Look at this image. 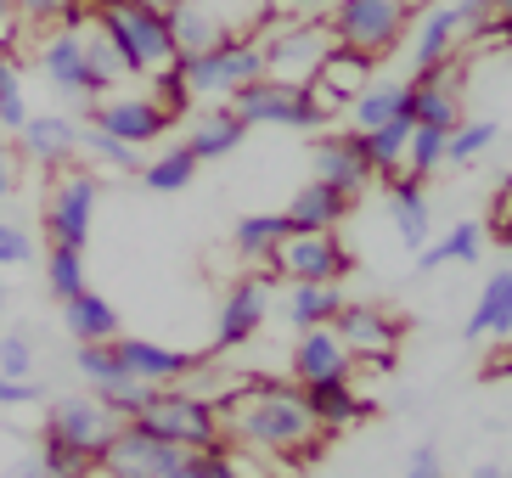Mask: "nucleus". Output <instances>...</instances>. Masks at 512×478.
Returning <instances> with one entry per match:
<instances>
[{"mask_svg": "<svg viewBox=\"0 0 512 478\" xmlns=\"http://www.w3.org/2000/svg\"><path fill=\"white\" fill-rule=\"evenodd\" d=\"M220 411V428H226L237 445L271 456V462H310L321 450V422L310 417L304 389H287V383H265V377H248L226 400H209Z\"/></svg>", "mask_w": 512, "mask_h": 478, "instance_id": "obj_1", "label": "nucleus"}, {"mask_svg": "<svg viewBox=\"0 0 512 478\" xmlns=\"http://www.w3.org/2000/svg\"><path fill=\"white\" fill-rule=\"evenodd\" d=\"M96 17V29L113 40L130 74H158L175 62V40H169V6H147V0H85Z\"/></svg>", "mask_w": 512, "mask_h": 478, "instance_id": "obj_2", "label": "nucleus"}, {"mask_svg": "<svg viewBox=\"0 0 512 478\" xmlns=\"http://www.w3.org/2000/svg\"><path fill=\"white\" fill-rule=\"evenodd\" d=\"M417 6L411 0H332L327 6V29L338 45L366 51V57H389L394 45L406 40Z\"/></svg>", "mask_w": 512, "mask_h": 478, "instance_id": "obj_3", "label": "nucleus"}, {"mask_svg": "<svg viewBox=\"0 0 512 478\" xmlns=\"http://www.w3.org/2000/svg\"><path fill=\"white\" fill-rule=\"evenodd\" d=\"M141 434L164 439V445H181V450H214L226 445V428H220V411H214L203 394H186V389H158L152 405L136 417Z\"/></svg>", "mask_w": 512, "mask_h": 478, "instance_id": "obj_4", "label": "nucleus"}, {"mask_svg": "<svg viewBox=\"0 0 512 478\" xmlns=\"http://www.w3.org/2000/svg\"><path fill=\"white\" fill-rule=\"evenodd\" d=\"M259 51H265V79H282V85L304 90L321 74V62H327L332 29H327V17H287V23H276L259 40Z\"/></svg>", "mask_w": 512, "mask_h": 478, "instance_id": "obj_5", "label": "nucleus"}, {"mask_svg": "<svg viewBox=\"0 0 512 478\" xmlns=\"http://www.w3.org/2000/svg\"><path fill=\"white\" fill-rule=\"evenodd\" d=\"M175 62H181L192 96H226L231 102L242 85L265 79V51H259V40H248V34H226L220 45L197 51V57H175Z\"/></svg>", "mask_w": 512, "mask_h": 478, "instance_id": "obj_6", "label": "nucleus"}, {"mask_svg": "<svg viewBox=\"0 0 512 478\" xmlns=\"http://www.w3.org/2000/svg\"><path fill=\"white\" fill-rule=\"evenodd\" d=\"M119 428L124 422L113 417L96 394H74V400H51L40 439H57V445L79 450V456H91V462L102 467V456H107V445L119 439Z\"/></svg>", "mask_w": 512, "mask_h": 478, "instance_id": "obj_7", "label": "nucleus"}, {"mask_svg": "<svg viewBox=\"0 0 512 478\" xmlns=\"http://www.w3.org/2000/svg\"><path fill=\"white\" fill-rule=\"evenodd\" d=\"M231 113H237L248 130H254V124H282V130H321V124H327L316 96L282 85V79H254V85H242L237 96H231Z\"/></svg>", "mask_w": 512, "mask_h": 478, "instance_id": "obj_8", "label": "nucleus"}, {"mask_svg": "<svg viewBox=\"0 0 512 478\" xmlns=\"http://www.w3.org/2000/svg\"><path fill=\"white\" fill-rule=\"evenodd\" d=\"M96 175L91 169H62L57 180L46 186V237L62 242V248H85L91 242V225H96Z\"/></svg>", "mask_w": 512, "mask_h": 478, "instance_id": "obj_9", "label": "nucleus"}, {"mask_svg": "<svg viewBox=\"0 0 512 478\" xmlns=\"http://www.w3.org/2000/svg\"><path fill=\"white\" fill-rule=\"evenodd\" d=\"M462 79H467L462 57H445V62H434V68H422L406 85V119L422 124V130L451 135L456 124H462Z\"/></svg>", "mask_w": 512, "mask_h": 478, "instance_id": "obj_10", "label": "nucleus"}, {"mask_svg": "<svg viewBox=\"0 0 512 478\" xmlns=\"http://www.w3.org/2000/svg\"><path fill=\"white\" fill-rule=\"evenodd\" d=\"M349 270H355V254L338 231H293L271 259V276H287V282H344Z\"/></svg>", "mask_w": 512, "mask_h": 478, "instance_id": "obj_11", "label": "nucleus"}, {"mask_svg": "<svg viewBox=\"0 0 512 478\" xmlns=\"http://www.w3.org/2000/svg\"><path fill=\"white\" fill-rule=\"evenodd\" d=\"M332 332L344 338V349L355 355V372H389L394 349H400V321H394L383 304H349L338 310Z\"/></svg>", "mask_w": 512, "mask_h": 478, "instance_id": "obj_12", "label": "nucleus"}, {"mask_svg": "<svg viewBox=\"0 0 512 478\" xmlns=\"http://www.w3.org/2000/svg\"><path fill=\"white\" fill-rule=\"evenodd\" d=\"M34 62H40V74H46L51 90H62L68 102H85L91 107L96 96H107V85L96 79L91 57H85V29H57L40 40V51H34Z\"/></svg>", "mask_w": 512, "mask_h": 478, "instance_id": "obj_13", "label": "nucleus"}, {"mask_svg": "<svg viewBox=\"0 0 512 478\" xmlns=\"http://www.w3.org/2000/svg\"><path fill=\"white\" fill-rule=\"evenodd\" d=\"M186 462H192V450L164 445V439L141 434L136 422H124L119 439L102 456V473L107 478H186Z\"/></svg>", "mask_w": 512, "mask_h": 478, "instance_id": "obj_14", "label": "nucleus"}, {"mask_svg": "<svg viewBox=\"0 0 512 478\" xmlns=\"http://www.w3.org/2000/svg\"><path fill=\"white\" fill-rule=\"evenodd\" d=\"M271 287H276L271 270L237 276V282L226 287L220 315H214V349H242L259 327H265V315H271Z\"/></svg>", "mask_w": 512, "mask_h": 478, "instance_id": "obj_15", "label": "nucleus"}, {"mask_svg": "<svg viewBox=\"0 0 512 478\" xmlns=\"http://www.w3.org/2000/svg\"><path fill=\"white\" fill-rule=\"evenodd\" d=\"M85 124H96V130L119 135V141H130V147H152V141H164L169 135V113L147 96H96L91 107H85Z\"/></svg>", "mask_w": 512, "mask_h": 478, "instance_id": "obj_16", "label": "nucleus"}, {"mask_svg": "<svg viewBox=\"0 0 512 478\" xmlns=\"http://www.w3.org/2000/svg\"><path fill=\"white\" fill-rule=\"evenodd\" d=\"M113 349H119V366L124 377H141V383H152V389H181L186 377L203 366L197 355H186V349H164L152 344V338H113Z\"/></svg>", "mask_w": 512, "mask_h": 478, "instance_id": "obj_17", "label": "nucleus"}, {"mask_svg": "<svg viewBox=\"0 0 512 478\" xmlns=\"http://www.w3.org/2000/svg\"><path fill=\"white\" fill-rule=\"evenodd\" d=\"M462 34H467V17L456 12L451 0H428V6L411 17V62H417V74L434 68V62H445V57H456Z\"/></svg>", "mask_w": 512, "mask_h": 478, "instance_id": "obj_18", "label": "nucleus"}, {"mask_svg": "<svg viewBox=\"0 0 512 478\" xmlns=\"http://www.w3.org/2000/svg\"><path fill=\"white\" fill-rule=\"evenodd\" d=\"M310 164H316V180H327V186H338V192H349V197H366V186L377 180L355 130L349 135H321L316 147H310Z\"/></svg>", "mask_w": 512, "mask_h": 478, "instance_id": "obj_19", "label": "nucleus"}, {"mask_svg": "<svg viewBox=\"0 0 512 478\" xmlns=\"http://www.w3.org/2000/svg\"><path fill=\"white\" fill-rule=\"evenodd\" d=\"M293 377H299V389L332 383V377H349V383H355V355L344 349V338L332 327H310V332H299V344H293Z\"/></svg>", "mask_w": 512, "mask_h": 478, "instance_id": "obj_20", "label": "nucleus"}, {"mask_svg": "<svg viewBox=\"0 0 512 478\" xmlns=\"http://www.w3.org/2000/svg\"><path fill=\"white\" fill-rule=\"evenodd\" d=\"M79 124L68 119V113H34L23 130H17V141H23V158H34L40 169H62L79 158Z\"/></svg>", "mask_w": 512, "mask_h": 478, "instance_id": "obj_21", "label": "nucleus"}, {"mask_svg": "<svg viewBox=\"0 0 512 478\" xmlns=\"http://www.w3.org/2000/svg\"><path fill=\"white\" fill-rule=\"evenodd\" d=\"M304 405H310V417L321 422V434H344V428H355V422L372 417V400H366L349 377L310 383V389H304Z\"/></svg>", "mask_w": 512, "mask_h": 478, "instance_id": "obj_22", "label": "nucleus"}, {"mask_svg": "<svg viewBox=\"0 0 512 478\" xmlns=\"http://www.w3.org/2000/svg\"><path fill=\"white\" fill-rule=\"evenodd\" d=\"M349 209H355V197L338 192V186H327V180H310V186H299V192L287 197V225L293 231H338V225L349 220Z\"/></svg>", "mask_w": 512, "mask_h": 478, "instance_id": "obj_23", "label": "nucleus"}, {"mask_svg": "<svg viewBox=\"0 0 512 478\" xmlns=\"http://www.w3.org/2000/svg\"><path fill=\"white\" fill-rule=\"evenodd\" d=\"M389 220H394V231H400V242H406L411 254H422V248L434 242V209H428L422 180H411V175L389 180Z\"/></svg>", "mask_w": 512, "mask_h": 478, "instance_id": "obj_24", "label": "nucleus"}, {"mask_svg": "<svg viewBox=\"0 0 512 478\" xmlns=\"http://www.w3.org/2000/svg\"><path fill=\"white\" fill-rule=\"evenodd\" d=\"M242 135H248V124L226 107H203V113H192V124H186V147L197 152V164H214V158H231V152L242 147Z\"/></svg>", "mask_w": 512, "mask_h": 478, "instance_id": "obj_25", "label": "nucleus"}, {"mask_svg": "<svg viewBox=\"0 0 512 478\" xmlns=\"http://www.w3.org/2000/svg\"><path fill=\"white\" fill-rule=\"evenodd\" d=\"M62 332L74 344H113L119 338V310L96 287H85V293H74V299L62 304Z\"/></svg>", "mask_w": 512, "mask_h": 478, "instance_id": "obj_26", "label": "nucleus"}, {"mask_svg": "<svg viewBox=\"0 0 512 478\" xmlns=\"http://www.w3.org/2000/svg\"><path fill=\"white\" fill-rule=\"evenodd\" d=\"M462 338H512V270H496L490 282L479 287V304L467 315Z\"/></svg>", "mask_w": 512, "mask_h": 478, "instance_id": "obj_27", "label": "nucleus"}, {"mask_svg": "<svg viewBox=\"0 0 512 478\" xmlns=\"http://www.w3.org/2000/svg\"><path fill=\"white\" fill-rule=\"evenodd\" d=\"M169 40H175V57H197V51H209V45L226 40V23H220V12L214 6H169Z\"/></svg>", "mask_w": 512, "mask_h": 478, "instance_id": "obj_28", "label": "nucleus"}, {"mask_svg": "<svg viewBox=\"0 0 512 478\" xmlns=\"http://www.w3.org/2000/svg\"><path fill=\"white\" fill-rule=\"evenodd\" d=\"M293 237V225H287V214H242L237 231H231V254L237 259H254V265L271 270L276 248Z\"/></svg>", "mask_w": 512, "mask_h": 478, "instance_id": "obj_29", "label": "nucleus"}, {"mask_svg": "<svg viewBox=\"0 0 512 478\" xmlns=\"http://www.w3.org/2000/svg\"><path fill=\"white\" fill-rule=\"evenodd\" d=\"M372 79H377V57H366V51H349V45L332 40V51H327V62H321L316 85L332 90V96H344V102H355V96H361Z\"/></svg>", "mask_w": 512, "mask_h": 478, "instance_id": "obj_30", "label": "nucleus"}, {"mask_svg": "<svg viewBox=\"0 0 512 478\" xmlns=\"http://www.w3.org/2000/svg\"><path fill=\"white\" fill-rule=\"evenodd\" d=\"M287 321L299 332L310 327H332L338 321V310H344V293H338V282H293L287 287Z\"/></svg>", "mask_w": 512, "mask_h": 478, "instance_id": "obj_31", "label": "nucleus"}, {"mask_svg": "<svg viewBox=\"0 0 512 478\" xmlns=\"http://www.w3.org/2000/svg\"><path fill=\"white\" fill-rule=\"evenodd\" d=\"M406 147H411V119H394V124H383V130L361 135V152H366V164H372L377 180H400L406 175Z\"/></svg>", "mask_w": 512, "mask_h": 478, "instance_id": "obj_32", "label": "nucleus"}, {"mask_svg": "<svg viewBox=\"0 0 512 478\" xmlns=\"http://www.w3.org/2000/svg\"><path fill=\"white\" fill-rule=\"evenodd\" d=\"M484 254V225L479 220H456L439 242H428L417 254V270H445V265H473Z\"/></svg>", "mask_w": 512, "mask_h": 478, "instance_id": "obj_33", "label": "nucleus"}, {"mask_svg": "<svg viewBox=\"0 0 512 478\" xmlns=\"http://www.w3.org/2000/svg\"><path fill=\"white\" fill-rule=\"evenodd\" d=\"M349 119H355V130H383V124L406 119V85H394V79H372V85L349 102Z\"/></svg>", "mask_w": 512, "mask_h": 478, "instance_id": "obj_34", "label": "nucleus"}, {"mask_svg": "<svg viewBox=\"0 0 512 478\" xmlns=\"http://www.w3.org/2000/svg\"><path fill=\"white\" fill-rule=\"evenodd\" d=\"M141 180H147V192H158V197L186 192V186L197 180V152L186 147V141H175V147H164V152H152L147 164H141Z\"/></svg>", "mask_w": 512, "mask_h": 478, "instance_id": "obj_35", "label": "nucleus"}, {"mask_svg": "<svg viewBox=\"0 0 512 478\" xmlns=\"http://www.w3.org/2000/svg\"><path fill=\"white\" fill-rule=\"evenodd\" d=\"M91 287V276H85V248H62V242H51L46 254V293L57 304H68L74 293H85Z\"/></svg>", "mask_w": 512, "mask_h": 478, "instance_id": "obj_36", "label": "nucleus"}, {"mask_svg": "<svg viewBox=\"0 0 512 478\" xmlns=\"http://www.w3.org/2000/svg\"><path fill=\"white\" fill-rule=\"evenodd\" d=\"M79 152H91L102 169H119V175H141V147H130V141H119V135L96 130V124H85V135H79Z\"/></svg>", "mask_w": 512, "mask_h": 478, "instance_id": "obj_37", "label": "nucleus"}, {"mask_svg": "<svg viewBox=\"0 0 512 478\" xmlns=\"http://www.w3.org/2000/svg\"><path fill=\"white\" fill-rule=\"evenodd\" d=\"M17 17L34 23V29H85L91 23V6L85 0H17Z\"/></svg>", "mask_w": 512, "mask_h": 478, "instance_id": "obj_38", "label": "nucleus"}, {"mask_svg": "<svg viewBox=\"0 0 512 478\" xmlns=\"http://www.w3.org/2000/svg\"><path fill=\"white\" fill-rule=\"evenodd\" d=\"M29 113V96H23V68H17L6 51H0V130H23Z\"/></svg>", "mask_w": 512, "mask_h": 478, "instance_id": "obj_39", "label": "nucleus"}, {"mask_svg": "<svg viewBox=\"0 0 512 478\" xmlns=\"http://www.w3.org/2000/svg\"><path fill=\"white\" fill-rule=\"evenodd\" d=\"M91 394H96V400H102L119 422H136L141 411L152 405V394H158V389H152V383H141V377H119V383H107V389H91Z\"/></svg>", "mask_w": 512, "mask_h": 478, "instance_id": "obj_40", "label": "nucleus"}, {"mask_svg": "<svg viewBox=\"0 0 512 478\" xmlns=\"http://www.w3.org/2000/svg\"><path fill=\"white\" fill-rule=\"evenodd\" d=\"M496 147V124L490 119H462L451 135H445V164H473L479 152Z\"/></svg>", "mask_w": 512, "mask_h": 478, "instance_id": "obj_41", "label": "nucleus"}, {"mask_svg": "<svg viewBox=\"0 0 512 478\" xmlns=\"http://www.w3.org/2000/svg\"><path fill=\"white\" fill-rule=\"evenodd\" d=\"M74 372L91 383V389H107V383H119L124 366H119V349L113 344H74Z\"/></svg>", "mask_w": 512, "mask_h": 478, "instance_id": "obj_42", "label": "nucleus"}, {"mask_svg": "<svg viewBox=\"0 0 512 478\" xmlns=\"http://www.w3.org/2000/svg\"><path fill=\"white\" fill-rule=\"evenodd\" d=\"M434 169H445V130H422V124H411L406 175H411V180H428Z\"/></svg>", "mask_w": 512, "mask_h": 478, "instance_id": "obj_43", "label": "nucleus"}, {"mask_svg": "<svg viewBox=\"0 0 512 478\" xmlns=\"http://www.w3.org/2000/svg\"><path fill=\"white\" fill-rule=\"evenodd\" d=\"M40 467H46V478H96V462L91 456H79V450L57 445V439H40Z\"/></svg>", "mask_w": 512, "mask_h": 478, "instance_id": "obj_44", "label": "nucleus"}, {"mask_svg": "<svg viewBox=\"0 0 512 478\" xmlns=\"http://www.w3.org/2000/svg\"><path fill=\"white\" fill-rule=\"evenodd\" d=\"M152 102L164 107L169 119H181L186 107H192V85H186L181 62H169V68H158V74H152Z\"/></svg>", "mask_w": 512, "mask_h": 478, "instance_id": "obj_45", "label": "nucleus"}, {"mask_svg": "<svg viewBox=\"0 0 512 478\" xmlns=\"http://www.w3.org/2000/svg\"><path fill=\"white\" fill-rule=\"evenodd\" d=\"M85 57H91L96 79H102L107 90H113V85H119L124 74H130V68H124V57H119V51H113V40H107L102 29H85Z\"/></svg>", "mask_w": 512, "mask_h": 478, "instance_id": "obj_46", "label": "nucleus"}, {"mask_svg": "<svg viewBox=\"0 0 512 478\" xmlns=\"http://www.w3.org/2000/svg\"><path fill=\"white\" fill-rule=\"evenodd\" d=\"M34 338L23 332H0V377H17V383H29L34 377Z\"/></svg>", "mask_w": 512, "mask_h": 478, "instance_id": "obj_47", "label": "nucleus"}, {"mask_svg": "<svg viewBox=\"0 0 512 478\" xmlns=\"http://www.w3.org/2000/svg\"><path fill=\"white\" fill-rule=\"evenodd\" d=\"M29 259H34L29 231H23V225H6V220H0V270H6V265H29Z\"/></svg>", "mask_w": 512, "mask_h": 478, "instance_id": "obj_48", "label": "nucleus"}, {"mask_svg": "<svg viewBox=\"0 0 512 478\" xmlns=\"http://www.w3.org/2000/svg\"><path fill=\"white\" fill-rule=\"evenodd\" d=\"M6 405H40V389L34 383H17V377H0V411Z\"/></svg>", "mask_w": 512, "mask_h": 478, "instance_id": "obj_49", "label": "nucleus"}, {"mask_svg": "<svg viewBox=\"0 0 512 478\" xmlns=\"http://www.w3.org/2000/svg\"><path fill=\"white\" fill-rule=\"evenodd\" d=\"M406 473L411 478H445V473H439V450L434 445H417V450H411V462H406Z\"/></svg>", "mask_w": 512, "mask_h": 478, "instance_id": "obj_50", "label": "nucleus"}, {"mask_svg": "<svg viewBox=\"0 0 512 478\" xmlns=\"http://www.w3.org/2000/svg\"><path fill=\"white\" fill-rule=\"evenodd\" d=\"M484 377H512V338H501V344L490 349V360H484Z\"/></svg>", "mask_w": 512, "mask_h": 478, "instance_id": "obj_51", "label": "nucleus"}, {"mask_svg": "<svg viewBox=\"0 0 512 478\" xmlns=\"http://www.w3.org/2000/svg\"><path fill=\"white\" fill-rule=\"evenodd\" d=\"M451 6L467 17V29H479L484 17H490V0H451Z\"/></svg>", "mask_w": 512, "mask_h": 478, "instance_id": "obj_52", "label": "nucleus"}, {"mask_svg": "<svg viewBox=\"0 0 512 478\" xmlns=\"http://www.w3.org/2000/svg\"><path fill=\"white\" fill-rule=\"evenodd\" d=\"M17 186V169H12V152H6V130H0V197Z\"/></svg>", "mask_w": 512, "mask_h": 478, "instance_id": "obj_53", "label": "nucleus"}, {"mask_svg": "<svg viewBox=\"0 0 512 478\" xmlns=\"http://www.w3.org/2000/svg\"><path fill=\"white\" fill-rule=\"evenodd\" d=\"M490 17H496V23H512V0H490Z\"/></svg>", "mask_w": 512, "mask_h": 478, "instance_id": "obj_54", "label": "nucleus"}, {"mask_svg": "<svg viewBox=\"0 0 512 478\" xmlns=\"http://www.w3.org/2000/svg\"><path fill=\"white\" fill-rule=\"evenodd\" d=\"M12 17H17V0H0V29H6Z\"/></svg>", "mask_w": 512, "mask_h": 478, "instance_id": "obj_55", "label": "nucleus"}, {"mask_svg": "<svg viewBox=\"0 0 512 478\" xmlns=\"http://www.w3.org/2000/svg\"><path fill=\"white\" fill-rule=\"evenodd\" d=\"M0 321H6V270H0Z\"/></svg>", "mask_w": 512, "mask_h": 478, "instance_id": "obj_56", "label": "nucleus"}, {"mask_svg": "<svg viewBox=\"0 0 512 478\" xmlns=\"http://www.w3.org/2000/svg\"><path fill=\"white\" fill-rule=\"evenodd\" d=\"M479 478H501V473H496V467H479Z\"/></svg>", "mask_w": 512, "mask_h": 478, "instance_id": "obj_57", "label": "nucleus"}, {"mask_svg": "<svg viewBox=\"0 0 512 478\" xmlns=\"http://www.w3.org/2000/svg\"><path fill=\"white\" fill-rule=\"evenodd\" d=\"M169 6H186V0H169ZM192 6H209V0H192Z\"/></svg>", "mask_w": 512, "mask_h": 478, "instance_id": "obj_58", "label": "nucleus"}, {"mask_svg": "<svg viewBox=\"0 0 512 478\" xmlns=\"http://www.w3.org/2000/svg\"><path fill=\"white\" fill-rule=\"evenodd\" d=\"M147 6H169V0H147Z\"/></svg>", "mask_w": 512, "mask_h": 478, "instance_id": "obj_59", "label": "nucleus"}, {"mask_svg": "<svg viewBox=\"0 0 512 478\" xmlns=\"http://www.w3.org/2000/svg\"><path fill=\"white\" fill-rule=\"evenodd\" d=\"M411 6H428V0H411Z\"/></svg>", "mask_w": 512, "mask_h": 478, "instance_id": "obj_60", "label": "nucleus"}, {"mask_svg": "<svg viewBox=\"0 0 512 478\" xmlns=\"http://www.w3.org/2000/svg\"><path fill=\"white\" fill-rule=\"evenodd\" d=\"M507 186H512V175H507Z\"/></svg>", "mask_w": 512, "mask_h": 478, "instance_id": "obj_61", "label": "nucleus"}]
</instances>
